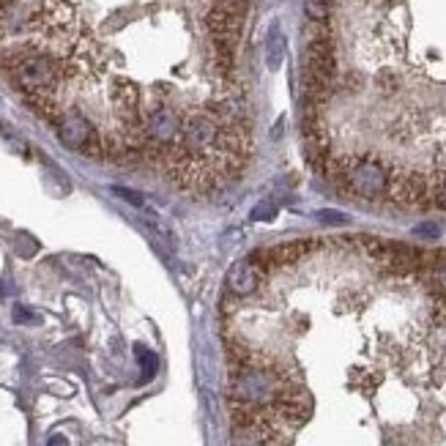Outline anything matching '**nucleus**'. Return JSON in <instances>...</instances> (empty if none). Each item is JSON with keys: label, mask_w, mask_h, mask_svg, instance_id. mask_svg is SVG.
<instances>
[{"label": "nucleus", "mask_w": 446, "mask_h": 446, "mask_svg": "<svg viewBox=\"0 0 446 446\" xmlns=\"http://www.w3.org/2000/svg\"><path fill=\"white\" fill-rule=\"evenodd\" d=\"M274 217H276V206H274L271 200L258 203L255 211H252V220H255V222H266V220H274Z\"/></svg>", "instance_id": "obj_11"}, {"label": "nucleus", "mask_w": 446, "mask_h": 446, "mask_svg": "<svg viewBox=\"0 0 446 446\" xmlns=\"http://www.w3.org/2000/svg\"><path fill=\"white\" fill-rule=\"evenodd\" d=\"M181 115L167 104H154L145 115V140L148 145H173L181 132Z\"/></svg>", "instance_id": "obj_4"}, {"label": "nucleus", "mask_w": 446, "mask_h": 446, "mask_svg": "<svg viewBox=\"0 0 446 446\" xmlns=\"http://www.w3.org/2000/svg\"><path fill=\"white\" fill-rule=\"evenodd\" d=\"M416 233H419V236H430V238H436V236H438V224H419V227H416Z\"/></svg>", "instance_id": "obj_16"}, {"label": "nucleus", "mask_w": 446, "mask_h": 446, "mask_svg": "<svg viewBox=\"0 0 446 446\" xmlns=\"http://www.w3.org/2000/svg\"><path fill=\"white\" fill-rule=\"evenodd\" d=\"M331 179L345 192L364 197V200H381L389 189V167L375 156H348L337 162H326Z\"/></svg>", "instance_id": "obj_1"}, {"label": "nucleus", "mask_w": 446, "mask_h": 446, "mask_svg": "<svg viewBox=\"0 0 446 446\" xmlns=\"http://www.w3.org/2000/svg\"><path fill=\"white\" fill-rule=\"evenodd\" d=\"M263 268L258 266L252 258H241V261H236L230 271H227V290L233 293V296H238V299H244V296H252L258 288H261V282H263Z\"/></svg>", "instance_id": "obj_6"}, {"label": "nucleus", "mask_w": 446, "mask_h": 446, "mask_svg": "<svg viewBox=\"0 0 446 446\" xmlns=\"http://www.w3.org/2000/svg\"><path fill=\"white\" fill-rule=\"evenodd\" d=\"M233 446H263V436H261L258 424H236Z\"/></svg>", "instance_id": "obj_8"}, {"label": "nucleus", "mask_w": 446, "mask_h": 446, "mask_svg": "<svg viewBox=\"0 0 446 446\" xmlns=\"http://www.w3.org/2000/svg\"><path fill=\"white\" fill-rule=\"evenodd\" d=\"M134 354H137V361H140V367H142L145 378H151V375L156 372V367H159L156 354H154V351H148V348H142V345H137V348H134Z\"/></svg>", "instance_id": "obj_9"}, {"label": "nucleus", "mask_w": 446, "mask_h": 446, "mask_svg": "<svg viewBox=\"0 0 446 446\" xmlns=\"http://www.w3.org/2000/svg\"><path fill=\"white\" fill-rule=\"evenodd\" d=\"M113 195H115V197H121V200H126V203H132L134 208H145V200H142V195H137V192H132V189L113 186Z\"/></svg>", "instance_id": "obj_12"}, {"label": "nucleus", "mask_w": 446, "mask_h": 446, "mask_svg": "<svg viewBox=\"0 0 446 446\" xmlns=\"http://www.w3.org/2000/svg\"><path fill=\"white\" fill-rule=\"evenodd\" d=\"M430 189H433V203H438L446 211V173H438L430 183Z\"/></svg>", "instance_id": "obj_10"}, {"label": "nucleus", "mask_w": 446, "mask_h": 446, "mask_svg": "<svg viewBox=\"0 0 446 446\" xmlns=\"http://www.w3.org/2000/svg\"><path fill=\"white\" fill-rule=\"evenodd\" d=\"M323 224H345L348 222V217H342V214H331V211H320V217H317Z\"/></svg>", "instance_id": "obj_15"}, {"label": "nucleus", "mask_w": 446, "mask_h": 446, "mask_svg": "<svg viewBox=\"0 0 446 446\" xmlns=\"http://www.w3.org/2000/svg\"><path fill=\"white\" fill-rule=\"evenodd\" d=\"M11 315H14V323H36V320H39V315L31 313V310H28V307H22V304H17Z\"/></svg>", "instance_id": "obj_14"}, {"label": "nucleus", "mask_w": 446, "mask_h": 446, "mask_svg": "<svg viewBox=\"0 0 446 446\" xmlns=\"http://www.w3.org/2000/svg\"><path fill=\"white\" fill-rule=\"evenodd\" d=\"M55 132H58V140L72 151L99 154L101 137L80 110H60L55 118Z\"/></svg>", "instance_id": "obj_3"}, {"label": "nucleus", "mask_w": 446, "mask_h": 446, "mask_svg": "<svg viewBox=\"0 0 446 446\" xmlns=\"http://www.w3.org/2000/svg\"><path fill=\"white\" fill-rule=\"evenodd\" d=\"M329 3L331 0H307V14L313 17V19H326L329 17Z\"/></svg>", "instance_id": "obj_13"}, {"label": "nucleus", "mask_w": 446, "mask_h": 446, "mask_svg": "<svg viewBox=\"0 0 446 446\" xmlns=\"http://www.w3.org/2000/svg\"><path fill=\"white\" fill-rule=\"evenodd\" d=\"M386 197L400 203V206H416V203L433 200V189H430V183H427L424 176L408 173V170H397V173H389Z\"/></svg>", "instance_id": "obj_5"}, {"label": "nucleus", "mask_w": 446, "mask_h": 446, "mask_svg": "<svg viewBox=\"0 0 446 446\" xmlns=\"http://www.w3.org/2000/svg\"><path fill=\"white\" fill-rule=\"evenodd\" d=\"M285 378L263 364H255V356L244 364H238L233 381H230V400L252 405V408H266L279 397L285 389Z\"/></svg>", "instance_id": "obj_2"}, {"label": "nucleus", "mask_w": 446, "mask_h": 446, "mask_svg": "<svg viewBox=\"0 0 446 446\" xmlns=\"http://www.w3.org/2000/svg\"><path fill=\"white\" fill-rule=\"evenodd\" d=\"M47 446H69V438L66 436H49V441H47Z\"/></svg>", "instance_id": "obj_17"}, {"label": "nucleus", "mask_w": 446, "mask_h": 446, "mask_svg": "<svg viewBox=\"0 0 446 446\" xmlns=\"http://www.w3.org/2000/svg\"><path fill=\"white\" fill-rule=\"evenodd\" d=\"M282 58H285V33L279 25H271L266 39V66L271 72H276L282 66Z\"/></svg>", "instance_id": "obj_7"}]
</instances>
